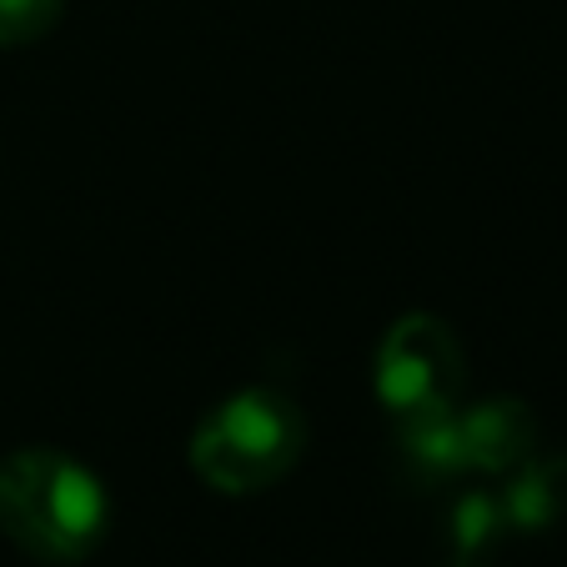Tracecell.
Wrapping results in <instances>:
<instances>
[{
	"label": "cell",
	"instance_id": "obj_1",
	"mask_svg": "<svg viewBox=\"0 0 567 567\" xmlns=\"http://www.w3.org/2000/svg\"><path fill=\"white\" fill-rule=\"evenodd\" d=\"M0 533L31 563H86L111 533L106 482L61 447H16L0 457Z\"/></svg>",
	"mask_w": 567,
	"mask_h": 567
},
{
	"label": "cell",
	"instance_id": "obj_2",
	"mask_svg": "<svg viewBox=\"0 0 567 567\" xmlns=\"http://www.w3.org/2000/svg\"><path fill=\"white\" fill-rule=\"evenodd\" d=\"M307 452V417L271 386L221 396L192 432V472L221 497H257L277 487Z\"/></svg>",
	"mask_w": 567,
	"mask_h": 567
},
{
	"label": "cell",
	"instance_id": "obj_3",
	"mask_svg": "<svg viewBox=\"0 0 567 567\" xmlns=\"http://www.w3.org/2000/svg\"><path fill=\"white\" fill-rule=\"evenodd\" d=\"M372 392L396 422L452 412L467 392V352L432 311H408L382 332L372 357Z\"/></svg>",
	"mask_w": 567,
	"mask_h": 567
},
{
	"label": "cell",
	"instance_id": "obj_4",
	"mask_svg": "<svg viewBox=\"0 0 567 567\" xmlns=\"http://www.w3.org/2000/svg\"><path fill=\"white\" fill-rule=\"evenodd\" d=\"M482 493H487V507H493V523L503 537L547 533L567 507V457L533 452L513 472L493 477V487H482Z\"/></svg>",
	"mask_w": 567,
	"mask_h": 567
},
{
	"label": "cell",
	"instance_id": "obj_5",
	"mask_svg": "<svg viewBox=\"0 0 567 567\" xmlns=\"http://www.w3.org/2000/svg\"><path fill=\"white\" fill-rule=\"evenodd\" d=\"M65 0H0V51L35 45L61 25Z\"/></svg>",
	"mask_w": 567,
	"mask_h": 567
},
{
	"label": "cell",
	"instance_id": "obj_6",
	"mask_svg": "<svg viewBox=\"0 0 567 567\" xmlns=\"http://www.w3.org/2000/svg\"><path fill=\"white\" fill-rule=\"evenodd\" d=\"M457 567H472V563H457Z\"/></svg>",
	"mask_w": 567,
	"mask_h": 567
}]
</instances>
